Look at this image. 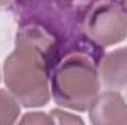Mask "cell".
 <instances>
[{
	"mask_svg": "<svg viewBox=\"0 0 127 125\" xmlns=\"http://www.w3.org/2000/svg\"><path fill=\"white\" fill-rule=\"evenodd\" d=\"M59 53L58 40L47 30L34 24L19 25L3 77L7 90L22 106L38 107L50 100L49 77Z\"/></svg>",
	"mask_w": 127,
	"mask_h": 125,
	"instance_id": "1",
	"label": "cell"
},
{
	"mask_svg": "<svg viewBox=\"0 0 127 125\" xmlns=\"http://www.w3.org/2000/svg\"><path fill=\"white\" fill-rule=\"evenodd\" d=\"M105 53L97 44L68 49L50 71V90L58 104L78 112L87 110L100 90L99 62Z\"/></svg>",
	"mask_w": 127,
	"mask_h": 125,
	"instance_id": "2",
	"label": "cell"
},
{
	"mask_svg": "<svg viewBox=\"0 0 127 125\" xmlns=\"http://www.w3.org/2000/svg\"><path fill=\"white\" fill-rule=\"evenodd\" d=\"M13 4L18 24L47 30L58 40L61 53L93 43L81 31V0H16Z\"/></svg>",
	"mask_w": 127,
	"mask_h": 125,
	"instance_id": "3",
	"label": "cell"
},
{
	"mask_svg": "<svg viewBox=\"0 0 127 125\" xmlns=\"http://www.w3.org/2000/svg\"><path fill=\"white\" fill-rule=\"evenodd\" d=\"M81 31L99 47L127 38V9L121 0H81Z\"/></svg>",
	"mask_w": 127,
	"mask_h": 125,
	"instance_id": "4",
	"label": "cell"
},
{
	"mask_svg": "<svg viewBox=\"0 0 127 125\" xmlns=\"http://www.w3.org/2000/svg\"><path fill=\"white\" fill-rule=\"evenodd\" d=\"M90 121L93 124H127V102L117 90L99 93L89 106Z\"/></svg>",
	"mask_w": 127,
	"mask_h": 125,
	"instance_id": "5",
	"label": "cell"
},
{
	"mask_svg": "<svg viewBox=\"0 0 127 125\" xmlns=\"http://www.w3.org/2000/svg\"><path fill=\"white\" fill-rule=\"evenodd\" d=\"M100 84L106 90H121L127 87V47L105 53L99 62Z\"/></svg>",
	"mask_w": 127,
	"mask_h": 125,
	"instance_id": "6",
	"label": "cell"
},
{
	"mask_svg": "<svg viewBox=\"0 0 127 125\" xmlns=\"http://www.w3.org/2000/svg\"><path fill=\"white\" fill-rule=\"evenodd\" d=\"M19 115V104L10 91L0 90V125L13 124Z\"/></svg>",
	"mask_w": 127,
	"mask_h": 125,
	"instance_id": "7",
	"label": "cell"
},
{
	"mask_svg": "<svg viewBox=\"0 0 127 125\" xmlns=\"http://www.w3.org/2000/svg\"><path fill=\"white\" fill-rule=\"evenodd\" d=\"M50 116L53 118V122L55 124H83V119L77 115H72V113H68V112H64L59 109H53L50 112Z\"/></svg>",
	"mask_w": 127,
	"mask_h": 125,
	"instance_id": "8",
	"label": "cell"
},
{
	"mask_svg": "<svg viewBox=\"0 0 127 125\" xmlns=\"http://www.w3.org/2000/svg\"><path fill=\"white\" fill-rule=\"evenodd\" d=\"M19 122L21 124H55L53 118L43 112H30Z\"/></svg>",
	"mask_w": 127,
	"mask_h": 125,
	"instance_id": "9",
	"label": "cell"
},
{
	"mask_svg": "<svg viewBox=\"0 0 127 125\" xmlns=\"http://www.w3.org/2000/svg\"><path fill=\"white\" fill-rule=\"evenodd\" d=\"M16 0H0V7H9L15 3Z\"/></svg>",
	"mask_w": 127,
	"mask_h": 125,
	"instance_id": "10",
	"label": "cell"
},
{
	"mask_svg": "<svg viewBox=\"0 0 127 125\" xmlns=\"http://www.w3.org/2000/svg\"><path fill=\"white\" fill-rule=\"evenodd\" d=\"M124 6H126V9H127V0H126V1H124Z\"/></svg>",
	"mask_w": 127,
	"mask_h": 125,
	"instance_id": "11",
	"label": "cell"
},
{
	"mask_svg": "<svg viewBox=\"0 0 127 125\" xmlns=\"http://www.w3.org/2000/svg\"><path fill=\"white\" fill-rule=\"evenodd\" d=\"M121 1H123V3H124V1H126V0H121Z\"/></svg>",
	"mask_w": 127,
	"mask_h": 125,
	"instance_id": "12",
	"label": "cell"
}]
</instances>
